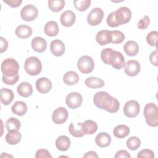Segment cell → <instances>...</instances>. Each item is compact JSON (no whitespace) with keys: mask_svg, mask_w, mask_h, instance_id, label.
<instances>
[{"mask_svg":"<svg viewBox=\"0 0 158 158\" xmlns=\"http://www.w3.org/2000/svg\"><path fill=\"white\" fill-rule=\"evenodd\" d=\"M1 72H2V81L9 85H13L19 79V65L16 60L12 58L5 59L1 64Z\"/></svg>","mask_w":158,"mask_h":158,"instance_id":"obj_1","label":"cell"},{"mask_svg":"<svg viewBox=\"0 0 158 158\" xmlns=\"http://www.w3.org/2000/svg\"><path fill=\"white\" fill-rule=\"evenodd\" d=\"M94 105L110 113L117 112L120 107L118 101L105 91L97 92L93 97Z\"/></svg>","mask_w":158,"mask_h":158,"instance_id":"obj_2","label":"cell"},{"mask_svg":"<svg viewBox=\"0 0 158 158\" xmlns=\"http://www.w3.org/2000/svg\"><path fill=\"white\" fill-rule=\"evenodd\" d=\"M101 59L102 61L107 65H110L115 69L120 70L125 65V57L123 54L111 48H105L101 52Z\"/></svg>","mask_w":158,"mask_h":158,"instance_id":"obj_3","label":"cell"},{"mask_svg":"<svg viewBox=\"0 0 158 158\" xmlns=\"http://www.w3.org/2000/svg\"><path fill=\"white\" fill-rule=\"evenodd\" d=\"M146 123L152 127L158 126V107L154 103L147 104L143 111Z\"/></svg>","mask_w":158,"mask_h":158,"instance_id":"obj_4","label":"cell"},{"mask_svg":"<svg viewBox=\"0 0 158 158\" xmlns=\"http://www.w3.org/2000/svg\"><path fill=\"white\" fill-rule=\"evenodd\" d=\"M24 69L26 72L30 75H37L41 72L42 64L38 57L31 56L28 57L25 61Z\"/></svg>","mask_w":158,"mask_h":158,"instance_id":"obj_5","label":"cell"},{"mask_svg":"<svg viewBox=\"0 0 158 158\" xmlns=\"http://www.w3.org/2000/svg\"><path fill=\"white\" fill-rule=\"evenodd\" d=\"M114 17L118 26L127 23L131 19V12L127 7H121L114 12Z\"/></svg>","mask_w":158,"mask_h":158,"instance_id":"obj_6","label":"cell"},{"mask_svg":"<svg viewBox=\"0 0 158 158\" xmlns=\"http://www.w3.org/2000/svg\"><path fill=\"white\" fill-rule=\"evenodd\" d=\"M78 70L83 73L86 74L91 73L94 67L93 59L88 56H82L77 62Z\"/></svg>","mask_w":158,"mask_h":158,"instance_id":"obj_7","label":"cell"},{"mask_svg":"<svg viewBox=\"0 0 158 158\" xmlns=\"http://www.w3.org/2000/svg\"><path fill=\"white\" fill-rule=\"evenodd\" d=\"M140 110L139 104L136 100L127 101L123 107V112L125 116L129 118L136 117Z\"/></svg>","mask_w":158,"mask_h":158,"instance_id":"obj_8","label":"cell"},{"mask_svg":"<svg viewBox=\"0 0 158 158\" xmlns=\"http://www.w3.org/2000/svg\"><path fill=\"white\" fill-rule=\"evenodd\" d=\"M38 15L37 8L32 4H27L24 6L20 12L22 19L25 21H33Z\"/></svg>","mask_w":158,"mask_h":158,"instance_id":"obj_9","label":"cell"},{"mask_svg":"<svg viewBox=\"0 0 158 158\" xmlns=\"http://www.w3.org/2000/svg\"><path fill=\"white\" fill-rule=\"evenodd\" d=\"M103 17L104 12L101 8H93L88 15L87 22L91 26L98 25L101 22Z\"/></svg>","mask_w":158,"mask_h":158,"instance_id":"obj_10","label":"cell"},{"mask_svg":"<svg viewBox=\"0 0 158 158\" xmlns=\"http://www.w3.org/2000/svg\"><path fill=\"white\" fill-rule=\"evenodd\" d=\"M83 98L81 95L77 92H72L69 93L65 99L67 106L70 109H77L80 107L82 103Z\"/></svg>","mask_w":158,"mask_h":158,"instance_id":"obj_11","label":"cell"},{"mask_svg":"<svg viewBox=\"0 0 158 158\" xmlns=\"http://www.w3.org/2000/svg\"><path fill=\"white\" fill-rule=\"evenodd\" d=\"M68 116L67 110L64 107H59L54 110L52 115V120L56 124H62L67 121Z\"/></svg>","mask_w":158,"mask_h":158,"instance_id":"obj_12","label":"cell"},{"mask_svg":"<svg viewBox=\"0 0 158 158\" xmlns=\"http://www.w3.org/2000/svg\"><path fill=\"white\" fill-rule=\"evenodd\" d=\"M125 65V73L130 77H135L140 72V64L136 60H129Z\"/></svg>","mask_w":158,"mask_h":158,"instance_id":"obj_13","label":"cell"},{"mask_svg":"<svg viewBox=\"0 0 158 158\" xmlns=\"http://www.w3.org/2000/svg\"><path fill=\"white\" fill-rule=\"evenodd\" d=\"M36 89L42 94H45L51 91L52 88V83L49 79L46 77H41L38 79L35 83Z\"/></svg>","mask_w":158,"mask_h":158,"instance_id":"obj_14","label":"cell"},{"mask_svg":"<svg viewBox=\"0 0 158 158\" xmlns=\"http://www.w3.org/2000/svg\"><path fill=\"white\" fill-rule=\"evenodd\" d=\"M75 19L76 16L75 13L70 10L64 12L60 17V21L62 25L67 27L72 26L75 22Z\"/></svg>","mask_w":158,"mask_h":158,"instance_id":"obj_15","label":"cell"},{"mask_svg":"<svg viewBox=\"0 0 158 158\" xmlns=\"http://www.w3.org/2000/svg\"><path fill=\"white\" fill-rule=\"evenodd\" d=\"M65 44L59 40H54L50 44V50L52 54L57 57L62 56L65 52Z\"/></svg>","mask_w":158,"mask_h":158,"instance_id":"obj_16","label":"cell"},{"mask_svg":"<svg viewBox=\"0 0 158 158\" xmlns=\"http://www.w3.org/2000/svg\"><path fill=\"white\" fill-rule=\"evenodd\" d=\"M96 42L101 46H104L111 42V31L103 30L97 33L96 35Z\"/></svg>","mask_w":158,"mask_h":158,"instance_id":"obj_17","label":"cell"},{"mask_svg":"<svg viewBox=\"0 0 158 158\" xmlns=\"http://www.w3.org/2000/svg\"><path fill=\"white\" fill-rule=\"evenodd\" d=\"M31 47L37 52H43L47 48L46 41L41 37H35L31 41Z\"/></svg>","mask_w":158,"mask_h":158,"instance_id":"obj_18","label":"cell"},{"mask_svg":"<svg viewBox=\"0 0 158 158\" xmlns=\"http://www.w3.org/2000/svg\"><path fill=\"white\" fill-rule=\"evenodd\" d=\"M22 139V135L17 130L8 131L6 135L5 139L6 142L10 145H15L18 144Z\"/></svg>","mask_w":158,"mask_h":158,"instance_id":"obj_19","label":"cell"},{"mask_svg":"<svg viewBox=\"0 0 158 158\" xmlns=\"http://www.w3.org/2000/svg\"><path fill=\"white\" fill-rule=\"evenodd\" d=\"M95 142L99 147L105 148L110 144L111 137L106 132H101L96 136Z\"/></svg>","mask_w":158,"mask_h":158,"instance_id":"obj_20","label":"cell"},{"mask_svg":"<svg viewBox=\"0 0 158 158\" xmlns=\"http://www.w3.org/2000/svg\"><path fill=\"white\" fill-rule=\"evenodd\" d=\"M14 98V94L13 91L9 88H1V102L4 105L7 106L10 104Z\"/></svg>","mask_w":158,"mask_h":158,"instance_id":"obj_21","label":"cell"},{"mask_svg":"<svg viewBox=\"0 0 158 158\" xmlns=\"http://www.w3.org/2000/svg\"><path fill=\"white\" fill-rule=\"evenodd\" d=\"M33 33L30 27L26 25H19L15 29V35L21 39H27L29 38Z\"/></svg>","mask_w":158,"mask_h":158,"instance_id":"obj_22","label":"cell"},{"mask_svg":"<svg viewBox=\"0 0 158 158\" xmlns=\"http://www.w3.org/2000/svg\"><path fill=\"white\" fill-rule=\"evenodd\" d=\"M125 52L129 56H135L139 52V46L134 41H128L123 46Z\"/></svg>","mask_w":158,"mask_h":158,"instance_id":"obj_23","label":"cell"},{"mask_svg":"<svg viewBox=\"0 0 158 158\" xmlns=\"http://www.w3.org/2000/svg\"><path fill=\"white\" fill-rule=\"evenodd\" d=\"M19 94L22 97L27 98L31 95L33 93V88L31 85L28 82H22L17 88Z\"/></svg>","mask_w":158,"mask_h":158,"instance_id":"obj_24","label":"cell"},{"mask_svg":"<svg viewBox=\"0 0 158 158\" xmlns=\"http://www.w3.org/2000/svg\"><path fill=\"white\" fill-rule=\"evenodd\" d=\"M70 146V139L65 135H62L56 140V146L60 151H66Z\"/></svg>","mask_w":158,"mask_h":158,"instance_id":"obj_25","label":"cell"},{"mask_svg":"<svg viewBox=\"0 0 158 158\" xmlns=\"http://www.w3.org/2000/svg\"><path fill=\"white\" fill-rule=\"evenodd\" d=\"M44 31L47 36H55L58 34L59 28L57 22L54 21H49L44 25Z\"/></svg>","mask_w":158,"mask_h":158,"instance_id":"obj_26","label":"cell"},{"mask_svg":"<svg viewBox=\"0 0 158 158\" xmlns=\"http://www.w3.org/2000/svg\"><path fill=\"white\" fill-rule=\"evenodd\" d=\"M63 81L67 85L72 86L78 83L79 81V76L77 73L74 71H69L64 74Z\"/></svg>","mask_w":158,"mask_h":158,"instance_id":"obj_27","label":"cell"},{"mask_svg":"<svg viewBox=\"0 0 158 158\" xmlns=\"http://www.w3.org/2000/svg\"><path fill=\"white\" fill-rule=\"evenodd\" d=\"M81 123L85 135H93L98 130V125L93 120H87Z\"/></svg>","mask_w":158,"mask_h":158,"instance_id":"obj_28","label":"cell"},{"mask_svg":"<svg viewBox=\"0 0 158 158\" xmlns=\"http://www.w3.org/2000/svg\"><path fill=\"white\" fill-rule=\"evenodd\" d=\"M113 134L117 138H124L130 134V128L125 125H118L114 128Z\"/></svg>","mask_w":158,"mask_h":158,"instance_id":"obj_29","label":"cell"},{"mask_svg":"<svg viewBox=\"0 0 158 158\" xmlns=\"http://www.w3.org/2000/svg\"><path fill=\"white\" fill-rule=\"evenodd\" d=\"M12 112L19 116H23L27 111V106L23 101H16L11 107Z\"/></svg>","mask_w":158,"mask_h":158,"instance_id":"obj_30","label":"cell"},{"mask_svg":"<svg viewBox=\"0 0 158 158\" xmlns=\"http://www.w3.org/2000/svg\"><path fill=\"white\" fill-rule=\"evenodd\" d=\"M69 131L71 135L76 138L82 137L85 135L82 128V123L80 122H78L76 124L72 122L69 127Z\"/></svg>","mask_w":158,"mask_h":158,"instance_id":"obj_31","label":"cell"},{"mask_svg":"<svg viewBox=\"0 0 158 158\" xmlns=\"http://www.w3.org/2000/svg\"><path fill=\"white\" fill-rule=\"evenodd\" d=\"M85 84L90 88H99L104 86V81L99 78L91 77L85 80Z\"/></svg>","mask_w":158,"mask_h":158,"instance_id":"obj_32","label":"cell"},{"mask_svg":"<svg viewBox=\"0 0 158 158\" xmlns=\"http://www.w3.org/2000/svg\"><path fill=\"white\" fill-rule=\"evenodd\" d=\"M48 4L49 9L55 12L60 11L65 6V1L63 0L48 1Z\"/></svg>","mask_w":158,"mask_h":158,"instance_id":"obj_33","label":"cell"},{"mask_svg":"<svg viewBox=\"0 0 158 158\" xmlns=\"http://www.w3.org/2000/svg\"><path fill=\"white\" fill-rule=\"evenodd\" d=\"M20 122L16 118L10 117L6 122V127L8 131L17 130L20 128Z\"/></svg>","mask_w":158,"mask_h":158,"instance_id":"obj_34","label":"cell"},{"mask_svg":"<svg viewBox=\"0 0 158 158\" xmlns=\"http://www.w3.org/2000/svg\"><path fill=\"white\" fill-rule=\"evenodd\" d=\"M126 144L129 149L131 151H135L140 146L141 141L139 138L136 136H131L127 140Z\"/></svg>","mask_w":158,"mask_h":158,"instance_id":"obj_35","label":"cell"},{"mask_svg":"<svg viewBox=\"0 0 158 158\" xmlns=\"http://www.w3.org/2000/svg\"><path fill=\"white\" fill-rule=\"evenodd\" d=\"M125 39V35L120 31L113 30L111 31V43L120 44Z\"/></svg>","mask_w":158,"mask_h":158,"instance_id":"obj_36","label":"cell"},{"mask_svg":"<svg viewBox=\"0 0 158 158\" xmlns=\"http://www.w3.org/2000/svg\"><path fill=\"white\" fill-rule=\"evenodd\" d=\"M91 1L90 0H83V1H80V0H76L73 1V4L75 7L79 11L83 12L86 10L91 4Z\"/></svg>","mask_w":158,"mask_h":158,"instance_id":"obj_37","label":"cell"},{"mask_svg":"<svg viewBox=\"0 0 158 158\" xmlns=\"http://www.w3.org/2000/svg\"><path fill=\"white\" fill-rule=\"evenodd\" d=\"M157 38L158 33L157 31H152L149 32L146 36V41L151 46L156 47L157 46Z\"/></svg>","mask_w":158,"mask_h":158,"instance_id":"obj_38","label":"cell"},{"mask_svg":"<svg viewBox=\"0 0 158 158\" xmlns=\"http://www.w3.org/2000/svg\"><path fill=\"white\" fill-rule=\"evenodd\" d=\"M150 23V19L148 16L145 15L143 18L141 19L138 22V28L141 30L146 29Z\"/></svg>","mask_w":158,"mask_h":158,"instance_id":"obj_39","label":"cell"},{"mask_svg":"<svg viewBox=\"0 0 158 158\" xmlns=\"http://www.w3.org/2000/svg\"><path fill=\"white\" fill-rule=\"evenodd\" d=\"M138 158H141V157H147V158H152L154 157V152L148 149H144L141 150L137 155Z\"/></svg>","mask_w":158,"mask_h":158,"instance_id":"obj_40","label":"cell"},{"mask_svg":"<svg viewBox=\"0 0 158 158\" xmlns=\"http://www.w3.org/2000/svg\"><path fill=\"white\" fill-rule=\"evenodd\" d=\"M35 157H36V158L50 157V158H51L52 156L51 155V154L49 153V152L48 150L44 149H40L36 151V152L35 154Z\"/></svg>","mask_w":158,"mask_h":158,"instance_id":"obj_41","label":"cell"},{"mask_svg":"<svg viewBox=\"0 0 158 158\" xmlns=\"http://www.w3.org/2000/svg\"><path fill=\"white\" fill-rule=\"evenodd\" d=\"M107 25L110 27H118V25L117 23L115 17H114V12H112L109 14V15L107 17L106 20Z\"/></svg>","mask_w":158,"mask_h":158,"instance_id":"obj_42","label":"cell"},{"mask_svg":"<svg viewBox=\"0 0 158 158\" xmlns=\"http://www.w3.org/2000/svg\"><path fill=\"white\" fill-rule=\"evenodd\" d=\"M149 60L151 62V63L157 67L158 66V62H157V50H155L154 51H152L150 56H149Z\"/></svg>","mask_w":158,"mask_h":158,"instance_id":"obj_43","label":"cell"},{"mask_svg":"<svg viewBox=\"0 0 158 158\" xmlns=\"http://www.w3.org/2000/svg\"><path fill=\"white\" fill-rule=\"evenodd\" d=\"M3 2L7 4L11 7L15 8L19 7L22 2V0H3Z\"/></svg>","mask_w":158,"mask_h":158,"instance_id":"obj_44","label":"cell"},{"mask_svg":"<svg viewBox=\"0 0 158 158\" xmlns=\"http://www.w3.org/2000/svg\"><path fill=\"white\" fill-rule=\"evenodd\" d=\"M115 158H130V154L125 150H120L117 151L114 156Z\"/></svg>","mask_w":158,"mask_h":158,"instance_id":"obj_45","label":"cell"},{"mask_svg":"<svg viewBox=\"0 0 158 158\" xmlns=\"http://www.w3.org/2000/svg\"><path fill=\"white\" fill-rule=\"evenodd\" d=\"M1 41V46H0V52L2 53L7 49L8 48V42L3 37L0 38Z\"/></svg>","mask_w":158,"mask_h":158,"instance_id":"obj_46","label":"cell"},{"mask_svg":"<svg viewBox=\"0 0 158 158\" xmlns=\"http://www.w3.org/2000/svg\"><path fill=\"white\" fill-rule=\"evenodd\" d=\"M83 157H85V158H89V157H91V158H98V154H96V152L91 151L87 152L83 156Z\"/></svg>","mask_w":158,"mask_h":158,"instance_id":"obj_47","label":"cell"}]
</instances>
